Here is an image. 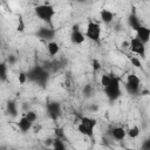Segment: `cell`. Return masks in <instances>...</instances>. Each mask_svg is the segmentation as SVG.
I'll return each instance as SVG.
<instances>
[{
    "label": "cell",
    "instance_id": "22",
    "mask_svg": "<svg viewBox=\"0 0 150 150\" xmlns=\"http://www.w3.org/2000/svg\"><path fill=\"white\" fill-rule=\"evenodd\" d=\"M25 116H26L32 123H35L36 120H38V114H36L35 111H33V110H28V111H26V112H25Z\"/></svg>",
    "mask_w": 150,
    "mask_h": 150
},
{
    "label": "cell",
    "instance_id": "7",
    "mask_svg": "<svg viewBox=\"0 0 150 150\" xmlns=\"http://www.w3.org/2000/svg\"><path fill=\"white\" fill-rule=\"evenodd\" d=\"M55 29L54 28H52V26L50 25H47L46 27H40L39 29H38V32H36V36L39 38V39H41V40H43V41H52V40H54V38H55Z\"/></svg>",
    "mask_w": 150,
    "mask_h": 150
},
{
    "label": "cell",
    "instance_id": "3",
    "mask_svg": "<svg viewBox=\"0 0 150 150\" xmlns=\"http://www.w3.org/2000/svg\"><path fill=\"white\" fill-rule=\"evenodd\" d=\"M27 75H28V81L36 82L38 84H41V86H43L49 77L48 71H46L45 68H42L40 66H35V67L30 68L27 71Z\"/></svg>",
    "mask_w": 150,
    "mask_h": 150
},
{
    "label": "cell",
    "instance_id": "1",
    "mask_svg": "<svg viewBox=\"0 0 150 150\" xmlns=\"http://www.w3.org/2000/svg\"><path fill=\"white\" fill-rule=\"evenodd\" d=\"M34 13L41 21L52 26L53 18L55 15V8H54L53 5H50V4H40V5L34 7Z\"/></svg>",
    "mask_w": 150,
    "mask_h": 150
},
{
    "label": "cell",
    "instance_id": "18",
    "mask_svg": "<svg viewBox=\"0 0 150 150\" xmlns=\"http://www.w3.org/2000/svg\"><path fill=\"white\" fill-rule=\"evenodd\" d=\"M127 136L130 138H137L139 136V128L137 125H132L129 129H127Z\"/></svg>",
    "mask_w": 150,
    "mask_h": 150
},
{
    "label": "cell",
    "instance_id": "19",
    "mask_svg": "<svg viewBox=\"0 0 150 150\" xmlns=\"http://www.w3.org/2000/svg\"><path fill=\"white\" fill-rule=\"evenodd\" d=\"M52 146H53V149H55V150H64V149H66V144L63 143L62 138H57V137H55V138L53 139Z\"/></svg>",
    "mask_w": 150,
    "mask_h": 150
},
{
    "label": "cell",
    "instance_id": "31",
    "mask_svg": "<svg viewBox=\"0 0 150 150\" xmlns=\"http://www.w3.org/2000/svg\"><path fill=\"white\" fill-rule=\"evenodd\" d=\"M149 94H150V91H149V90H146V89L141 90V95H143V96H146V95H149Z\"/></svg>",
    "mask_w": 150,
    "mask_h": 150
},
{
    "label": "cell",
    "instance_id": "9",
    "mask_svg": "<svg viewBox=\"0 0 150 150\" xmlns=\"http://www.w3.org/2000/svg\"><path fill=\"white\" fill-rule=\"evenodd\" d=\"M46 109H47L48 116H49L52 120H54V121L57 120L59 116L61 115V105H60V103H57V102H49V103H47Z\"/></svg>",
    "mask_w": 150,
    "mask_h": 150
},
{
    "label": "cell",
    "instance_id": "28",
    "mask_svg": "<svg viewBox=\"0 0 150 150\" xmlns=\"http://www.w3.org/2000/svg\"><path fill=\"white\" fill-rule=\"evenodd\" d=\"M141 149H143V150H150V138L143 141V143L141 145Z\"/></svg>",
    "mask_w": 150,
    "mask_h": 150
},
{
    "label": "cell",
    "instance_id": "10",
    "mask_svg": "<svg viewBox=\"0 0 150 150\" xmlns=\"http://www.w3.org/2000/svg\"><path fill=\"white\" fill-rule=\"evenodd\" d=\"M135 33H136V36L141 41H143L145 45L150 41V28L149 27H146L144 25H141L135 29Z\"/></svg>",
    "mask_w": 150,
    "mask_h": 150
},
{
    "label": "cell",
    "instance_id": "30",
    "mask_svg": "<svg viewBox=\"0 0 150 150\" xmlns=\"http://www.w3.org/2000/svg\"><path fill=\"white\" fill-rule=\"evenodd\" d=\"M23 28H25V26H23V22H22V19L20 18V19H19V23H18V30H20V32H22V30H23Z\"/></svg>",
    "mask_w": 150,
    "mask_h": 150
},
{
    "label": "cell",
    "instance_id": "20",
    "mask_svg": "<svg viewBox=\"0 0 150 150\" xmlns=\"http://www.w3.org/2000/svg\"><path fill=\"white\" fill-rule=\"evenodd\" d=\"M7 111L12 115V116H16L18 114V108H16V103L14 101H8L7 103Z\"/></svg>",
    "mask_w": 150,
    "mask_h": 150
},
{
    "label": "cell",
    "instance_id": "25",
    "mask_svg": "<svg viewBox=\"0 0 150 150\" xmlns=\"http://www.w3.org/2000/svg\"><path fill=\"white\" fill-rule=\"evenodd\" d=\"M54 134H55V137H57V138H62V139L64 138V132H63L62 128H55Z\"/></svg>",
    "mask_w": 150,
    "mask_h": 150
},
{
    "label": "cell",
    "instance_id": "14",
    "mask_svg": "<svg viewBox=\"0 0 150 150\" xmlns=\"http://www.w3.org/2000/svg\"><path fill=\"white\" fill-rule=\"evenodd\" d=\"M77 130L80 134L87 136V137H93L94 136V127L91 125H88V124H84V123H79L77 124Z\"/></svg>",
    "mask_w": 150,
    "mask_h": 150
},
{
    "label": "cell",
    "instance_id": "16",
    "mask_svg": "<svg viewBox=\"0 0 150 150\" xmlns=\"http://www.w3.org/2000/svg\"><path fill=\"white\" fill-rule=\"evenodd\" d=\"M128 25H129V27H130L131 29L135 30V29H136L138 26H141L142 23H141L138 16H137L135 13H131V14L128 16Z\"/></svg>",
    "mask_w": 150,
    "mask_h": 150
},
{
    "label": "cell",
    "instance_id": "21",
    "mask_svg": "<svg viewBox=\"0 0 150 150\" xmlns=\"http://www.w3.org/2000/svg\"><path fill=\"white\" fill-rule=\"evenodd\" d=\"M0 77L2 82L7 80V63L6 62H2L0 64Z\"/></svg>",
    "mask_w": 150,
    "mask_h": 150
},
{
    "label": "cell",
    "instance_id": "4",
    "mask_svg": "<svg viewBox=\"0 0 150 150\" xmlns=\"http://www.w3.org/2000/svg\"><path fill=\"white\" fill-rule=\"evenodd\" d=\"M101 25L94 20H89L86 27V38L89 39L90 41H93L94 43H100L101 42Z\"/></svg>",
    "mask_w": 150,
    "mask_h": 150
},
{
    "label": "cell",
    "instance_id": "29",
    "mask_svg": "<svg viewBox=\"0 0 150 150\" xmlns=\"http://www.w3.org/2000/svg\"><path fill=\"white\" fill-rule=\"evenodd\" d=\"M15 62H16V57L14 55H9L8 59H7V63L8 64H14Z\"/></svg>",
    "mask_w": 150,
    "mask_h": 150
},
{
    "label": "cell",
    "instance_id": "15",
    "mask_svg": "<svg viewBox=\"0 0 150 150\" xmlns=\"http://www.w3.org/2000/svg\"><path fill=\"white\" fill-rule=\"evenodd\" d=\"M47 52H48L49 56H52V57L56 56L59 54V52H60V45L56 41H54V40L49 41L47 43Z\"/></svg>",
    "mask_w": 150,
    "mask_h": 150
},
{
    "label": "cell",
    "instance_id": "2",
    "mask_svg": "<svg viewBox=\"0 0 150 150\" xmlns=\"http://www.w3.org/2000/svg\"><path fill=\"white\" fill-rule=\"evenodd\" d=\"M104 94L109 101H116L121 97L122 91H121V79L116 75L112 74V80L109 86L103 88Z\"/></svg>",
    "mask_w": 150,
    "mask_h": 150
},
{
    "label": "cell",
    "instance_id": "23",
    "mask_svg": "<svg viewBox=\"0 0 150 150\" xmlns=\"http://www.w3.org/2000/svg\"><path fill=\"white\" fill-rule=\"evenodd\" d=\"M18 81L20 84H25L27 81H28V75L26 71H20L19 75H18Z\"/></svg>",
    "mask_w": 150,
    "mask_h": 150
},
{
    "label": "cell",
    "instance_id": "8",
    "mask_svg": "<svg viewBox=\"0 0 150 150\" xmlns=\"http://www.w3.org/2000/svg\"><path fill=\"white\" fill-rule=\"evenodd\" d=\"M70 42L73 45H82L84 42V40L87 39L86 38V34L81 32V29L79 28L77 25H74L73 28H71V33H70Z\"/></svg>",
    "mask_w": 150,
    "mask_h": 150
},
{
    "label": "cell",
    "instance_id": "5",
    "mask_svg": "<svg viewBox=\"0 0 150 150\" xmlns=\"http://www.w3.org/2000/svg\"><path fill=\"white\" fill-rule=\"evenodd\" d=\"M125 90L130 95H136L141 91V80L136 74H129L124 82Z\"/></svg>",
    "mask_w": 150,
    "mask_h": 150
},
{
    "label": "cell",
    "instance_id": "6",
    "mask_svg": "<svg viewBox=\"0 0 150 150\" xmlns=\"http://www.w3.org/2000/svg\"><path fill=\"white\" fill-rule=\"evenodd\" d=\"M129 49H130L134 54L141 56L142 59H145V55H146L145 43H144L143 41H141L137 36L130 39V42H129Z\"/></svg>",
    "mask_w": 150,
    "mask_h": 150
},
{
    "label": "cell",
    "instance_id": "12",
    "mask_svg": "<svg viewBox=\"0 0 150 150\" xmlns=\"http://www.w3.org/2000/svg\"><path fill=\"white\" fill-rule=\"evenodd\" d=\"M114 18H115V13L111 12L110 9L103 8V9L100 11V19H101V21H102L103 23H105V25L111 23L112 20H114Z\"/></svg>",
    "mask_w": 150,
    "mask_h": 150
},
{
    "label": "cell",
    "instance_id": "32",
    "mask_svg": "<svg viewBox=\"0 0 150 150\" xmlns=\"http://www.w3.org/2000/svg\"><path fill=\"white\" fill-rule=\"evenodd\" d=\"M76 1H77V2H86L87 0H76Z\"/></svg>",
    "mask_w": 150,
    "mask_h": 150
},
{
    "label": "cell",
    "instance_id": "11",
    "mask_svg": "<svg viewBox=\"0 0 150 150\" xmlns=\"http://www.w3.org/2000/svg\"><path fill=\"white\" fill-rule=\"evenodd\" d=\"M109 135L115 141H123L127 136V130L123 127H114L110 129Z\"/></svg>",
    "mask_w": 150,
    "mask_h": 150
},
{
    "label": "cell",
    "instance_id": "13",
    "mask_svg": "<svg viewBox=\"0 0 150 150\" xmlns=\"http://www.w3.org/2000/svg\"><path fill=\"white\" fill-rule=\"evenodd\" d=\"M16 125H18V128L22 131V132H27V131H29L32 128H33V125H34V123H32L25 115L16 122Z\"/></svg>",
    "mask_w": 150,
    "mask_h": 150
},
{
    "label": "cell",
    "instance_id": "24",
    "mask_svg": "<svg viewBox=\"0 0 150 150\" xmlns=\"http://www.w3.org/2000/svg\"><path fill=\"white\" fill-rule=\"evenodd\" d=\"M130 62H131V66H134V67H136V68H141V67H142L141 59H138L137 56H131V57H130Z\"/></svg>",
    "mask_w": 150,
    "mask_h": 150
},
{
    "label": "cell",
    "instance_id": "17",
    "mask_svg": "<svg viewBox=\"0 0 150 150\" xmlns=\"http://www.w3.org/2000/svg\"><path fill=\"white\" fill-rule=\"evenodd\" d=\"M111 80H112V74H102L100 79V84L102 86V88H105L107 86L110 84Z\"/></svg>",
    "mask_w": 150,
    "mask_h": 150
},
{
    "label": "cell",
    "instance_id": "27",
    "mask_svg": "<svg viewBox=\"0 0 150 150\" xmlns=\"http://www.w3.org/2000/svg\"><path fill=\"white\" fill-rule=\"evenodd\" d=\"M83 94H84L86 96H90V95L93 94V87H91L90 84L84 86V88H83Z\"/></svg>",
    "mask_w": 150,
    "mask_h": 150
},
{
    "label": "cell",
    "instance_id": "26",
    "mask_svg": "<svg viewBox=\"0 0 150 150\" xmlns=\"http://www.w3.org/2000/svg\"><path fill=\"white\" fill-rule=\"evenodd\" d=\"M91 67H93V69H94L95 71L100 70V69H101V63H100V61H98L97 59L91 60Z\"/></svg>",
    "mask_w": 150,
    "mask_h": 150
}]
</instances>
